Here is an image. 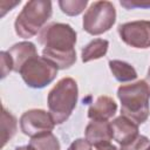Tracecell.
<instances>
[{
    "label": "cell",
    "mask_w": 150,
    "mask_h": 150,
    "mask_svg": "<svg viewBox=\"0 0 150 150\" xmlns=\"http://www.w3.org/2000/svg\"><path fill=\"white\" fill-rule=\"evenodd\" d=\"M38 40L43 46L42 56L57 69H68L76 62L77 34L70 25L52 22L41 29Z\"/></svg>",
    "instance_id": "6da1fadb"
},
{
    "label": "cell",
    "mask_w": 150,
    "mask_h": 150,
    "mask_svg": "<svg viewBox=\"0 0 150 150\" xmlns=\"http://www.w3.org/2000/svg\"><path fill=\"white\" fill-rule=\"evenodd\" d=\"M121 112L136 124H143L150 114V90L144 80L123 84L117 89Z\"/></svg>",
    "instance_id": "7a4b0ae2"
},
{
    "label": "cell",
    "mask_w": 150,
    "mask_h": 150,
    "mask_svg": "<svg viewBox=\"0 0 150 150\" xmlns=\"http://www.w3.org/2000/svg\"><path fill=\"white\" fill-rule=\"evenodd\" d=\"M79 98L77 83L71 77L61 79L48 93V112L55 124H62L71 115Z\"/></svg>",
    "instance_id": "3957f363"
},
{
    "label": "cell",
    "mask_w": 150,
    "mask_h": 150,
    "mask_svg": "<svg viewBox=\"0 0 150 150\" xmlns=\"http://www.w3.org/2000/svg\"><path fill=\"white\" fill-rule=\"evenodd\" d=\"M53 13L52 2L47 0L28 1L18 14L14 29L16 35L23 39L33 38L45 27Z\"/></svg>",
    "instance_id": "277c9868"
},
{
    "label": "cell",
    "mask_w": 150,
    "mask_h": 150,
    "mask_svg": "<svg viewBox=\"0 0 150 150\" xmlns=\"http://www.w3.org/2000/svg\"><path fill=\"white\" fill-rule=\"evenodd\" d=\"M116 21V9L110 1H94L83 15V29L90 35L108 32Z\"/></svg>",
    "instance_id": "5b68a950"
},
{
    "label": "cell",
    "mask_w": 150,
    "mask_h": 150,
    "mask_svg": "<svg viewBox=\"0 0 150 150\" xmlns=\"http://www.w3.org/2000/svg\"><path fill=\"white\" fill-rule=\"evenodd\" d=\"M57 70L59 69L56 68V66L49 60L43 56L36 55L29 59L21 67L19 74L28 87L41 89L55 80Z\"/></svg>",
    "instance_id": "8992f818"
},
{
    "label": "cell",
    "mask_w": 150,
    "mask_h": 150,
    "mask_svg": "<svg viewBox=\"0 0 150 150\" xmlns=\"http://www.w3.org/2000/svg\"><path fill=\"white\" fill-rule=\"evenodd\" d=\"M55 122L49 112L43 109H30L25 111L20 117V129L30 138L52 132Z\"/></svg>",
    "instance_id": "52a82bcc"
},
{
    "label": "cell",
    "mask_w": 150,
    "mask_h": 150,
    "mask_svg": "<svg viewBox=\"0 0 150 150\" xmlns=\"http://www.w3.org/2000/svg\"><path fill=\"white\" fill-rule=\"evenodd\" d=\"M117 32L121 40L132 48L146 49L150 47V21L148 20L122 23L118 26Z\"/></svg>",
    "instance_id": "ba28073f"
},
{
    "label": "cell",
    "mask_w": 150,
    "mask_h": 150,
    "mask_svg": "<svg viewBox=\"0 0 150 150\" xmlns=\"http://www.w3.org/2000/svg\"><path fill=\"white\" fill-rule=\"evenodd\" d=\"M111 129H112V136L114 139L120 144L124 145L131 141H134L139 134H138V124L129 120L128 117L121 115L112 120L110 122Z\"/></svg>",
    "instance_id": "9c48e42d"
},
{
    "label": "cell",
    "mask_w": 150,
    "mask_h": 150,
    "mask_svg": "<svg viewBox=\"0 0 150 150\" xmlns=\"http://www.w3.org/2000/svg\"><path fill=\"white\" fill-rule=\"evenodd\" d=\"M84 138L93 145H97L100 143L110 142L112 136V129L111 124L108 121H94L88 123L84 130Z\"/></svg>",
    "instance_id": "30bf717a"
},
{
    "label": "cell",
    "mask_w": 150,
    "mask_h": 150,
    "mask_svg": "<svg viewBox=\"0 0 150 150\" xmlns=\"http://www.w3.org/2000/svg\"><path fill=\"white\" fill-rule=\"evenodd\" d=\"M117 111L116 102L109 96H98L88 109V117L94 121H108Z\"/></svg>",
    "instance_id": "8fae6325"
},
{
    "label": "cell",
    "mask_w": 150,
    "mask_h": 150,
    "mask_svg": "<svg viewBox=\"0 0 150 150\" xmlns=\"http://www.w3.org/2000/svg\"><path fill=\"white\" fill-rule=\"evenodd\" d=\"M7 53L9 54V56L12 57L13 61V70L19 73L21 67L32 57L38 55V50L36 47L33 42L29 41H22V42H18L15 45H13Z\"/></svg>",
    "instance_id": "7c38bea8"
},
{
    "label": "cell",
    "mask_w": 150,
    "mask_h": 150,
    "mask_svg": "<svg viewBox=\"0 0 150 150\" xmlns=\"http://www.w3.org/2000/svg\"><path fill=\"white\" fill-rule=\"evenodd\" d=\"M109 47V41L105 39H94L89 43H87L81 50L82 62L87 63L93 60H97L103 57Z\"/></svg>",
    "instance_id": "4fadbf2b"
},
{
    "label": "cell",
    "mask_w": 150,
    "mask_h": 150,
    "mask_svg": "<svg viewBox=\"0 0 150 150\" xmlns=\"http://www.w3.org/2000/svg\"><path fill=\"white\" fill-rule=\"evenodd\" d=\"M109 68L112 73L114 77L118 82H131L137 79V71L136 69L128 62L121 61V60H110L109 61Z\"/></svg>",
    "instance_id": "5bb4252c"
},
{
    "label": "cell",
    "mask_w": 150,
    "mask_h": 150,
    "mask_svg": "<svg viewBox=\"0 0 150 150\" xmlns=\"http://www.w3.org/2000/svg\"><path fill=\"white\" fill-rule=\"evenodd\" d=\"M16 130H18L16 117L4 107L1 114V148H4L6 143L13 138V136L16 134Z\"/></svg>",
    "instance_id": "9a60e30c"
},
{
    "label": "cell",
    "mask_w": 150,
    "mask_h": 150,
    "mask_svg": "<svg viewBox=\"0 0 150 150\" xmlns=\"http://www.w3.org/2000/svg\"><path fill=\"white\" fill-rule=\"evenodd\" d=\"M29 145H32L35 150H61L60 142L53 132L30 138Z\"/></svg>",
    "instance_id": "2e32d148"
},
{
    "label": "cell",
    "mask_w": 150,
    "mask_h": 150,
    "mask_svg": "<svg viewBox=\"0 0 150 150\" xmlns=\"http://www.w3.org/2000/svg\"><path fill=\"white\" fill-rule=\"evenodd\" d=\"M87 5H88L87 0H61L59 1V6L61 11L69 16H76L81 14L87 7Z\"/></svg>",
    "instance_id": "e0dca14e"
},
{
    "label": "cell",
    "mask_w": 150,
    "mask_h": 150,
    "mask_svg": "<svg viewBox=\"0 0 150 150\" xmlns=\"http://www.w3.org/2000/svg\"><path fill=\"white\" fill-rule=\"evenodd\" d=\"M149 145H150V139L146 136L138 135L134 141L124 145H121L120 150H146Z\"/></svg>",
    "instance_id": "ac0fdd59"
},
{
    "label": "cell",
    "mask_w": 150,
    "mask_h": 150,
    "mask_svg": "<svg viewBox=\"0 0 150 150\" xmlns=\"http://www.w3.org/2000/svg\"><path fill=\"white\" fill-rule=\"evenodd\" d=\"M0 56H1V77L5 79L13 70V61L9 54L5 50L0 53Z\"/></svg>",
    "instance_id": "d6986e66"
},
{
    "label": "cell",
    "mask_w": 150,
    "mask_h": 150,
    "mask_svg": "<svg viewBox=\"0 0 150 150\" xmlns=\"http://www.w3.org/2000/svg\"><path fill=\"white\" fill-rule=\"evenodd\" d=\"M120 5L125 9H134V8H150V0H124L120 1Z\"/></svg>",
    "instance_id": "ffe728a7"
},
{
    "label": "cell",
    "mask_w": 150,
    "mask_h": 150,
    "mask_svg": "<svg viewBox=\"0 0 150 150\" xmlns=\"http://www.w3.org/2000/svg\"><path fill=\"white\" fill-rule=\"evenodd\" d=\"M67 150H93V145L86 138L75 139Z\"/></svg>",
    "instance_id": "44dd1931"
},
{
    "label": "cell",
    "mask_w": 150,
    "mask_h": 150,
    "mask_svg": "<svg viewBox=\"0 0 150 150\" xmlns=\"http://www.w3.org/2000/svg\"><path fill=\"white\" fill-rule=\"evenodd\" d=\"M95 149H96V150H120V149H117V146H116V145L111 144L110 142L100 143V144L95 145Z\"/></svg>",
    "instance_id": "7402d4cb"
},
{
    "label": "cell",
    "mask_w": 150,
    "mask_h": 150,
    "mask_svg": "<svg viewBox=\"0 0 150 150\" xmlns=\"http://www.w3.org/2000/svg\"><path fill=\"white\" fill-rule=\"evenodd\" d=\"M15 150H35L32 145H21V146H18V148H15Z\"/></svg>",
    "instance_id": "603a6c76"
},
{
    "label": "cell",
    "mask_w": 150,
    "mask_h": 150,
    "mask_svg": "<svg viewBox=\"0 0 150 150\" xmlns=\"http://www.w3.org/2000/svg\"><path fill=\"white\" fill-rule=\"evenodd\" d=\"M144 81L146 82V84H148V87H149V90H150V67H149V69H148V74H146V77H145Z\"/></svg>",
    "instance_id": "cb8c5ba5"
},
{
    "label": "cell",
    "mask_w": 150,
    "mask_h": 150,
    "mask_svg": "<svg viewBox=\"0 0 150 150\" xmlns=\"http://www.w3.org/2000/svg\"><path fill=\"white\" fill-rule=\"evenodd\" d=\"M146 150H150V145H149V146H148V149H146Z\"/></svg>",
    "instance_id": "d4e9b609"
}]
</instances>
